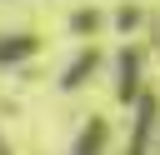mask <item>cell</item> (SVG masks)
<instances>
[{
    "label": "cell",
    "instance_id": "cell-3",
    "mask_svg": "<svg viewBox=\"0 0 160 155\" xmlns=\"http://www.w3.org/2000/svg\"><path fill=\"white\" fill-rule=\"evenodd\" d=\"M105 140H110V130H105V120H85V130L75 135V145H70V155H105Z\"/></svg>",
    "mask_w": 160,
    "mask_h": 155
},
{
    "label": "cell",
    "instance_id": "cell-1",
    "mask_svg": "<svg viewBox=\"0 0 160 155\" xmlns=\"http://www.w3.org/2000/svg\"><path fill=\"white\" fill-rule=\"evenodd\" d=\"M100 65H105V55H100L95 45H85V50H80V55H75V60L60 70V90H80V85H85V80H90Z\"/></svg>",
    "mask_w": 160,
    "mask_h": 155
},
{
    "label": "cell",
    "instance_id": "cell-7",
    "mask_svg": "<svg viewBox=\"0 0 160 155\" xmlns=\"http://www.w3.org/2000/svg\"><path fill=\"white\" fill-rule=\"evenodd\" d=\"M0 155H10V150H5V140H0Z\"/></svg>",
    "mask_w": 160,
    "mask_h": 155
},
{
    "label": "cell",
    "instance_id": "cell-6",
    "mask_svg": "<svg viewBox=\"0 0 160 155\" xmlns=\"http://www.w3.org/2000/svg\"><path fill=\"white\" fill-rule=\"evenodd\" d=\"M100 25H105V15H100V10H90V5L70 15V30H75V35H90V30H100Z\"/></svg>",
    "mask_w": 160,
    "mask_h": 155
},
{
    "label": "cell",
    "instance_id": "cell-5",
    "mask_svg": "<svg viewBox=\"0 0 160 155\" xmlns=\"http://www.w3.org/2000/svg\"><path fill=\"white\" fill-rule=\"evenodd\" d=\"M135 70H140V50L125 45V50H120V100L135 95Z\"/></svg>",
    "mask_w": 160,
    "mask_h": 155
},
{
    "label": "cell",
    "instance_id": "cell-4",
    "mask_svg": "<svg viewBox=\"0 0 160 155\" xmlns=\"http://www.w3.org/2000/svg\"><path fill=\"white\" fill-rule=\"evenodd\" d=\"M155 110H160V100H155V95H145V105H140V115H135V140H130V155H145V140H150V130H155Z\"/></svg>",
    "mask_w": 160,
    "mask_h": 155
},
{
    "label": "cell",
    "instance_id": "cell-2",
    "mask_svg": "<svg viewBox=\"0 0 160 155\" xmlns=\"http://www.w3.org/2000/svg\"><path fill=\"white\" fill-rule=\"evenodd\" d=\"M40 50V40L30 30H15V35H0V65H25L30 55Z\"/></svg>",
    "mask_w": 160,
    "mask_h": 155
}]
</instances>
